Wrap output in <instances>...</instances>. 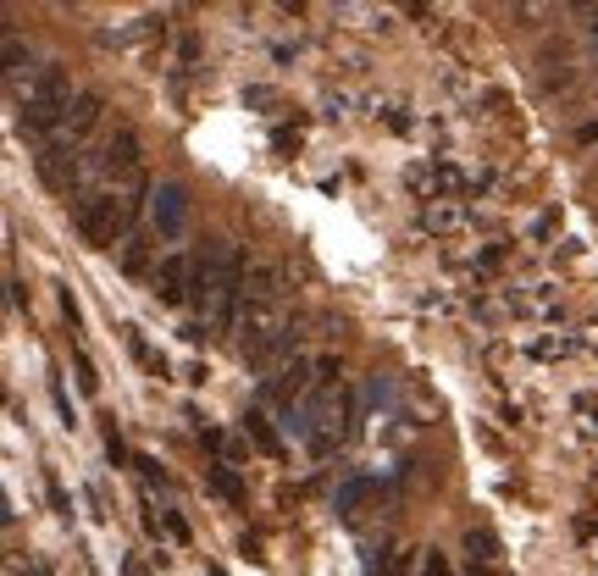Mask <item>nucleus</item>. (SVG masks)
Instances as JSON below:
<instances>
[{
    "label": "nucleus",
    "mask_w": 598,
    "mask_h": 576,
    "mask_svg": "<svg viewBox=\"0 0 598 576\" xmlns=\"http://www.w3.org/2000/svg\"><path fill=\"white\" fill-rule=\"evenodd\" d=\"M244 283H250V272H244V255L233 250L228 239H211V244H205V255L194 261V316H200L205 338H211V333H228V327H233L239 300H244Z\"/></svg>",
    "instance_id": "nucleus-1"
},
{
    "label": "nucleus",
    "mask_w": 598,
    "mask_h": 576,
    "mask_svg": "<svg viewBox=\"0 0 598 576\" xmlns=\"http://www.w3.org/2000/svg\"><path fill=\"white\" fill-rule=\"evenodd\" d=\"M72 78H67V67H39L34 78H28L23 89H12V106H17V128L23 133H61V122H67V111H72Z\"/></svg>",
    "instance_id": "nucleus-2"
},
{
    "label": "nucleus",
    "mask_w": 598,
    "mask_h": 576,
    "mask_svg": "<svg viewBox=\"0 0 598 576\" xmlns=\"http://www.w3.org/2000/svg\"><path fill=\"white\" fill-rule=\"evenodd\" d=\"M144 189H150V183H144V172H139V178H128V189H117V194H111V189L106 194H84V200H78V211H72L78 233H84L89 244H100V250H111V244L133 228Z\"/></svg>",
    "instance_id": "nucleus-3"
},
{
    "label": "nucleus",
    "mask_w": 598,
    "mask_h": 576,
    "mask_svg": "<svg viewBox=\"0 0 598 576\" xmlns=\"http://www.w3.org/2000/svg\"><path fill=\"white\" fill-rule=\"evenodd\" d=\"M294 327H288L283 305H250V322H244V366H272L277 355L288 349Z\"/></svg>",
    "instance_id": "nucleus-4"
},
{
    "label": "nucleus",
    "mask_w": 598,
    "mask_h": 576,
    "mask_svg": "<svg viewBox=\"0 0 598 576\" xmlns=\"http://www.w3.org/2000/svg\"><path fill=\"white\" fill-rule=\"evenodd\" d=\"M150 283H156V300L161 305H189L194 300V261L189 255H161V266L150 272Z\"/></svg>",
    "instance_id": "nucleus-5"
},
{
    "label": "nucleus",
    "mask_w": 598,
    "mask_h": 576,
    "mask_svg": "<svg viewBox=\"0 0 598 576\" xmlns=\"http://www.w3.org/2000/svg\"><path fill=\"white\" fill-rule=\"evenodd\" d=\"M150 222H156L161 239H183V222H189V194H183L178 183L150 189Z\"/></svg>",
    "instance_id": "nucleus-6"
},
{
    "label": "nucleus",
    "mask_w": 598,
    "mask_h": 576,
    "mask_svg": "<svg viewBox=\"0 0 598 576\" xmlns=\"http://www.w3.org/2000/svg\"><path fill=\"white\" fill-rule=\"evenodd\" d=\"M100 122V95H78L72 100V111H67V122H61V133L50 144H61V150H78V144L89 139V128Z\"/></svg>",
    "instance_id": "nucleus-7"
},
{
    "label": "nucleus",
    "mask_w": 598,
    "mask_h": 576,
    "mask_svg": "<svg viewBox=\"0 0 598 576\" xmlns=\"http://www.w3.org/2000/svg\"><path fill=\"white\" fill-rule=\"evenodd\" d=\"M244 300L250 305H283V266H255L250 283H244Z\"/></svg>",
    "instance_id": "nucleus-8"
},
{
    "label": "nucleus",
    "mask_w": 598,
    "mask_h": 576,
    "mask_svg": "<svg viewBox=\"0 0 598 576\" xmlns=\"http://www.w3.org/2000/svg\"><path fill=\"white\" fill-rule=\"evenodd\" d=\"M311 372H316V366H305V360H294V366H288V372H277L272 394H277V399H283V405H288V410H294V405H299V399H305V388H311V383H316V377H311Z\"/></svg>",
    "instance_id": "nucleus-9"
},
{
    "label": "nucleus",
    "mask_w": 598,
    "mask_h": 576,
    "mask_svg": "<svg viewBox=\"0 0 598 576\" xmlns=\"http://www.w3.org/2000/svg\"><path fill=\"white\" fill-rule=\"evenodd\" d=\"M455 222H466V205L460 200H427V211H421V228H455Z\"/></svg>",
    "instance_id": "nucleus-10"
},
{
    "label": "nucleus",
    "mask_w": 598,
    "mask_h": 576,
    "mask_svg": "<svg viewBox=\"0 0 598 576\" xmlns=\"http://www.w3.org/2000/svg\"><path fill=\"white\" fill-rule=\"evenodd\" d=\"M371 499V477H349L344 482V488H338L333 493V504H338V516H355V510H360V504H366Z\"/></svg>",
    "instance_id": "nucleus-11"
},
{
    "label": "nucleus",
    "mask_w": 598,
    "mask_h": 576,
    "mask_svg": "<svg viewBox=\"0 0 598 576\" xmlns=\"http://www.w3.org/2000/svg\"><path fill=\"white\" fill-rule=\"evenodd\" d=\"M244 432H250V438L266 449V455H283V444H277V432L266 427V416H261V410H250V416H244Z\"/></svg>",
    "instance_id": "nucleus-12"
},
{
    "label": "nucleus",
    "mask_w": 598,
    "mask_h": 576,
    "mask_svg": "<svg viewBox=\"0 0 598 576\" xmlns=\"http://www.w3.org/2000/svg\"><path fill=\"white\" fill-rule=\"evenodd\" d=\"M466 554H471V560H477V565H488V560H499V543H493V532H466Z\"/></svg>",
    "instance_id": "nucleus-13"
},
{
    "label": "nucleus",
    "mask_w": 598,
    "mask_h": 576,
    "mask_svg": "<svg viewBox=\"0 0 598 576\" xmlns=\"http://www.w3.org/2000/svg\"><path fill=\"white\" fill-rule=\"evenodd\" d=\"M211 488L222 493V499H228V504H244V482L233 477L228 466H211Z\"/></svg>",
    "instance_id": "nucleus-14"
},
{
    "label": "nucleus",
    "mask_w": 598,
    "mask_h": 576,
    "mask_svg": "<svg viewBox=\"0 0 598 576\" xmlns=\"http://www.w3.org/2000/svg\"><path fill=\"white\" fill-rule=\"evenodd\" d=\"M122 266H128V272H144V266H150V239H128V244H122Z\"/></svg>",
    "instance_id": "nucleus-15"
},
{
    "label": "nucleus",
    "mask_w": 598,
    "mask_h": 576,
    "mask_svg": "<svg viewBox=\"0 0 598 576\" xmlns=\"http://www.w3.org/2000/svg\"><path fill=\"white\" fill-rule=\"evenodd\" d=\"M78 383H84V394H95V388H100V377H95V366H89V355H78Z\"/></svg>",
    "instance_id": "nucleus-16"
},
{
    "label": "nucleus",
    "mask_w": 598,
    "mask_h": 576,
    "mask_svg": "<svg viewBox=\"0 0 598 576\" xmlns=\"http://www.w3.org/2000/svg\"><path fill=\"white\" fill-rule=\"evenodd\" d=\"M421 576H449V565H443V554L427 549V560H421Z\"/></svg>",
    "instance_id": "nucleus-17"
},
{
    "label": "nucleus",
    "mask_w": 598,
    "mask_h": 576,
    "mask_svg": "<svg viewBox=\"0 0 598 576\" xmlns=\"http://www.w3.org/2000/svg\"><path fill=\"white\" fill-rule=\"evenodd\" d=\"M61 316H67V327L78 333V300H72V294H61Z\"/></svg>",
    "instance_id": "nucleus-18"
},
{
    "label": "nucleus",
    "mask_w": 598,
    "mask_h": 576,
    "mask_svg": "<svg viewBox=\"0 0 598 576\" xmlns=\"http://www.w3.org/2000/svg\"><path fill=\"white\" fill-rule=\"evenodd\" d=\"M106 455L117 460V466H122V460H128V449H122V438H117V432H106Z\"/></svg>",
    "instance_id": "nucleus-19"
},
{
    "label": "nucleus",
    "mask_w": 598,
    "mask_h": 576,
    "mask_svg": "<svg viewBox=\"0 0 598 576\" xmlns=\"http://www.w3.org/2000/svg\"><path fill=\"white\" fill-rule=\"evenodd\" d=\"M122 576H144V571H139V560H128V565H122Z\"/></svg>",
    "instance_id": "nucleus-20"
},
{
    "label": "nucleus",
    "mask_w": 598,
    "mask_h": 576,
    "mask_svg": "<svg viewBox=\"0 0 598 576\" xmlns=\"http://www.w3.org/2000/svg\"><path fill=\"white\" fill-rule=\"evenodd\" d=\"M593 45H598V23H593Z\"/></svg>",
    "instance_id": "nucleus-21"
}]
</instances>
